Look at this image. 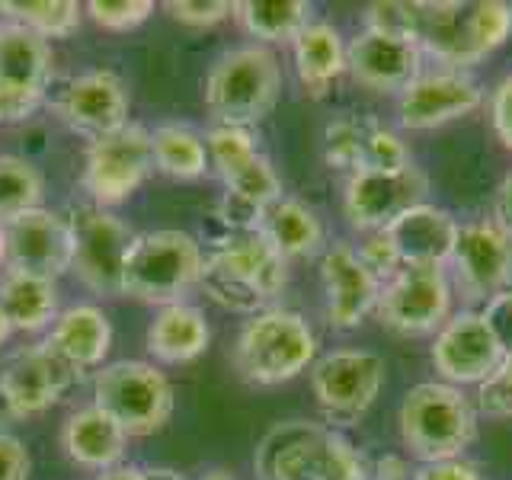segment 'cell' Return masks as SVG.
<instances>
[{
    "label": "cell",
    "instance_id": "6da1fadb",
    "mask_svg": "<svg viewBox=\"0 0 512 480\" xmlns=\"http://www.w3.org/2000/svg\"><path fill=\"white\" fill-rule=\"evenodd\" d=\"M199 285L218 308L253 317L276 308L288 285V263L256 231H231L205 250Z\"/></svg>",
    "mask_w": 512,
    "mask_h": 480
},
{
    "label": "cell",
    "instance_id": "7a4b0ae2",
    "mask_svg": "<svg viewBox=\"0 0 512 480\" xmlns=\"http://www.w3.org/2000/svg\"><path fill=\"white\" fill-rule=\"evenodd\" d=\"M256 480H368V468L340 429L311 420L276 423L253 448Z\"/></svg>",
    "mask_w": 512,
    "mask_h": 480
},
{
    "label": "cell",
    "instance_id": "3957f363",
    "mask_svg": "<svg viewBox=\"0 0 512 480\" xmlns=\"http://www.w3.org/2000/svg\"><path fill=\"white\" fill-rule=\"evenodd\" d=\"M317 346L311 320L276 304L244 320L234 340V368L247 384L276 388L311 372L320 356Z\"/></svg>",
    "mask_w": 512,
    "mask_h": 480
},
{
    "label": "cell",
    "instance_id": "277c9868",
    "mask_svg": "<svg viewBox=\"0 0 512 480\" xmlns=\"http://www.w3.org/2000/svg\"><path fill=\"white\" fill-rule=\"evenodd\" d=\"M477 420L474 400L445 381L413 384L397 410L400 442L416 464L464 455L477 439Z\"/></svg>",
    "mask_w": 512,
    "mask_h": 480
},
{
    "label": "cell",
    "instance_id": "5b68a950",
    "mask_svg": "<svg viewBox=\"0 0 512 480\" xmlns=\"http://www.w3.org/2000/svg\"><path fill=\"white\" fill-rule=\"evenodd\" d=\"M202 96L215 125H260L282 96L279 55L256 42L231 48L208 68Z\"/></svg>",
    "mask_w": 512,
    "mask_h": 480
},
{
    "label": "cell",
    "instance_id": "8992f818",
    "mask_svg": "<svg viewBox=\"0 0 512 480\" xmlns=\"http://www.w3.org/2000/svg\"><path fill=\"white\" fill-rule=\"evenodd\" d=\"M205 144L208 160L224 183V221L231 224V231H253L256 215L282 196L276 167L256 148L253 128L212 125Z\"/></svg>",
    "mask_w": 512,
    "mask_h": 480
},
{
    "label": "cell",
    "instance_id": "52a82bcc",
    "mask_svg": "<svg viewBox=\"0 0 512 480\" xmlns=\"http://www.w3.org/2000/svg\"><path fill=\"white\" fill-rule=\"evenodd\" d=\"M205 250L192 234L164 228L138 234L122 269V295L144 304H176L199 285Z\"/></svg>",
    "mask_w": 512,
    "mask_h": 480
},
{
    "label": "cell",
    "instance_id": "ba28073f",
    "mask_svg": "<svg viewBox=\"0 0 512 480\" xmlns=\"http://www.w3.org/2000/svg\"><path fill=\"white\" fill-rule=\"evenodd\" d=\"M93 404L116 420L125 436H154L173 416L170 378L154 362L122 359L103 365L93 378Z\"/></svg>",
    "mask_w": 512,
    "mask_h": 480
},
{
    "label": "cell",
    "instance_id": "9c48e42d",
    "mask_svg": "<svg viewBox=\"0 0 512 480\" xmlns=\"http://www.w3.org/2000/svg\"><path fill=\"white\" fill-rule=\"evenodd\" d=\"M388 381V362L378 352L346 346L317 356L311 365V391L324 423L333 429L356 426L375 407Z\"/></svg>",
    "mask_w": 512,
    "mask_h": 480
},
{
    "label": "cell",
    "instance_id": "30bf717a",
    "mask_svg": "<svg viewBox=\"0 0 512 480\" xmlns=\"http://www.w3.org/2000/svg\"><path fill=\"white\" fill-rule=\"evenodd\" d=\"M455 288L442 266H404L381 285L375 317L400 336H436L452 317Z\"/></svg>",
    "mask_w": 512,
    "mask_h": 480
},
{
    "label": "cell",
    "instance_id": "8fae6325",
    "mask_svg": "<svg viewBox=\"0 0 512 480\" xmlns=\"http://www.w3.org/2000/svg\"><path fill=\"white\" fill-rule=\"evenodd\" d=\"M74 234V263L71 272L96 295H122L125 256L135 244V231L100 205H77L68 215Z\"/></svg>",
    "mask_w": 512,
    "mask_h": 480
},
{
    "label": "cell",
    "instance_id": "7c38bea8",
    "mask_svg": "<svg viewBox=\"0 0 512 480\" xmlns=\"http://www.w3.org/2000/svg\"><path fill=\"white\" fill-rule=\"evenodd\" d=\"M55 77L52 45L16 23H0V125L26 122Z\"/></svg>",
    "mask_w": 512,
    "mask_h": 480
},
{
    "label": "cell",
    "instance_id": "4fadbf2b",
    "mask_svg": "<svg viewBox=\"0 0 512 480\" xmlns=\"http://www.w3.org/2000/svg\"><path fill=\"white\" fill-rule=\"evenodd\" d=\"M423 202H429V176L416 164L397 170H356L346 176L343 215L359 234L391 228L400 215Z\"/></svg>",
    "mask_w": 512,
    "mask_h": 480
},
{
    "label": "cell",
    "instance_id": "5bb4252c",
    "mask_svg": "<svg viewBox=\"0 0 512 480\" xmlns=\"http://www.w3.org/2000/svg\"><path fill=\"white\" fill-rule=\"evenodd\" d=\"M154 173L151 132L138 122H128L119 132L87 144L84 189L100 208H116Z\"/></svg>",
    "mask_w": 512,
    "mask_h": 480
},
{
    "label": "cell",
    "instance_id": "9a60e30c",
    "mask_svg": "<svg viewBox=\"0 0 512 480\" xmlns=\"http://www.w3.org/2000/svg\"><path fill=\"white\" fill-rule=\"evenodd\" d=\"M445 269L455 295L471 304H487L493 295L512 288V237L493 218L464 221Z\"/></svg>",
    "mask_w": 512,
    "mask_h": 480
},
{
    "label": "cell",
    "instance_id": "2e32d148",
    "mask_svg": "<svg viewBox=\"0 0 512 480\" xmlns=\"http://www.w3.org/2000/svg\"><path fill=\"white\" fill-rule=\"evenodd\" d=\"M484 106V87L471 71L423 68L397 93V125L404 132H429L468 119Z\"/></svg>",
    "mask_w": 512,
    "mask_h": 480
},
{
    "label": "cell",
    "instance_id": "e0dca14e",
    "mask_svg": "<svg viewBox=\"0 0 512 480\" xmlns=\"http://www.w3.org/2000/svg\"><path fill=\"white\" fill-rule=\"evenodd\" d=\"M74 381L80 375L45 343L26 346L0 368V404L13 420H29L52 410Z\"/></svg>",
    "mask_w": 512,
    "mask_h": 480
},
{
    "label": "cell",
    "instance_id": "ac0fdd59",
    "mask_svg": "<svg viewBox=\"0 0 512 480\" xmlns=\"http://www.w3.org/2000/svg\"><path fill=\"white\" fill-rule=\"evenodd\" d=\"M0 228H4V269H20L45 279H58L71 272L74 234L71 221L64 215L39 205L10 218Z\"/></svg>",
    "mask_w": 512,
    "mask_h": 480
},
{
    "label": "cell",
    "instance_id": "d6986e66",
    "mask_svg": "<svg viewBox=\"0 0 512 480\" xmlns=\"http://www.w3.org/2000/svg\"><path fill=\"white\" fill-rule=\"evenodd\" d=\"M429 359L445 384L468 388L490 378L496 365L506 359L503 346L496 343L490 324L480 311H458L445 320V327L432 336Z\"/></svg>",
    "mask_w": 512,
    "mask_h": 480
},
{
    "label": "cell",
    "instance_id": "ffe728a7",
    "mask_svg": "<svg viewBox=\"0 0 512 480\" xmlns=\"http://www.w3.org/2000/svg\"><path fill=\"white\" fill-rule=\"evenodd\" d=\"M55 109L71 132L90 141H100L132 122L128 119L132 96H128L125 80L106 68L77 74L74 80H68L64 90L58 93Z\"/></svg>",
    "mask_w": 512,
    "mask_h": 480
},
{
    "label": "cell",
    "instance_id": "44dd1931",
    "mask_svg": "<svg viewBox=\"0 0 512 480\" xmlns=\"http://www.w3.org/2000/svg\"><path fill=\"white\" fill-rule=\"evenodd\" d=\"M320 288H324V317L333 330H356L375 314L381 282L365 269L359 253L346 240L327 244L320 253Z\"/></svg>",
    "mask_w": 512,
    "mask_h": 480
},
{
    "label": "cell",
    "instance_id": "7402d4cb",
    "mask_svg": "<svg viewBox=\"0 0 512 480\" xmlns=\"http://www.w3.org/2000/svg\"><path fill=\"white\" fill-rule=\"evenodd\" d=\"M420 71H423V52L420 45H413L407 39L362 26L346 42V74L372 93L397 96Z\"/></svg>",
    "mask_w": 512,
    "mask_h": 480
},
{
    "label": "cell",
    "instance_id": "603a6c76",
    "mask_svg": "<svg viewBox=\"0 0 512 480\" xmlns=\"http://www.w3.org/2000/svg\"><path fill=\"white\" fill-rule=\"evenodd\" d=\"M416 45H420L423 55L436 58L439 68H455V71H471L474 64L487 58L471 32L468 4H455V0H439V4L420 0Z\"/></svg>",
    "mask_w": 512,
    "mask_h": 480
},
{
    "label": "cell",
    "instance_id": "cb8c5ba5",
    "mask_svg": "<svg viewBox=\"0 0 512 480\" xmlns=\"http://www.w3.org/2000/svg\"><path fill=\"white\" fill-rule=\"evenodd\" d=\"M458 218L442 205L423 202L384 228L404 266H448L458 240Z\"/></svg>",
    "mask_w": 512,
    "mask_h": 480
},
{
    "label": "cell",
    "instance_id": "d4e9b609",
    "mask_svg": "<svg viewBox=\"0 0 512 480\" xmlns=\"http://www.w3.org/2000/svg\"><path fill=\"white\" fill-rule=\"evenodd\" d=\"M253 231L260 234L285 263L314 260V256H320L327 250L324 221L317 218V212L311 205L285 196V192L256 215Z\"/></svg>",
    "mask_w": 512,
    "mask_h": 480
},
{
    "label": "cell",
    "instance_id": "484cf974",
    "mask_svg": "<svg viewBox=\"0 0 512 480\" xmlns=\"http://www.w3.org/2000/svg\"><path fill=\"white\" fill-rule=\"evenodd\" d=\"M61 448L74 464L87 471H109L122 464L128 436L106 410L96 404L77 407L61 426Z\"/></svg>",
    "mask_w": 512,
    "mask_h": 480
},
{
    "label": "cell",
    "instance_id": "4316f807",
    "mask_svg": "<svg viewBox=\"0 0 512 480\" xmlns=\"http://www.w3.org/2000/svg\"><path fill=\"white\" fill-rule=\"evenodd\" d=\"M42 343L68 362L77 375H84L103 365L112 346V324L96 304H74L58 314Z\"/></svg>",
    "mask_w": 512,
    "mask_h": 480
},
{
    "label": "cell",
    "instance_id": "83f0119b",
    "mask_svg": "<svg viewBox=\"0 0 512 480\" xmlns=\"http://www.w3.org/2000/svg\"><path fill=\"white\" fill-rule=\"evenodd\" d=\"M295 74L304 93L320 100L346 74V39L330 20H311L292 42Z\"/></svg>",
    "mask_w": 512,
    "mask_h": 480
},
{
    "label": "cell",
    "instance_id": "f1b7e54d",
    "mask_svg": "<svg viewBox=\"0 0 512 480\" xmlns=\"http://www.w3.org/2000/svg\"><path fill=\"white\" fill-rule=\"evenodd\" d=\"M144 343H148L154 362L186 365L192 359H199L208 349V343H212V327H208L205 314L196 304L176 301V304H164V308L154 314Z\"/></svg>",
    "mask_w": 512,
    "mask_h": 480
},
{
    "label": "cell",
    "instance_id": "f546056e",
    "mask_svg": "<svg viewBox=\"0 0 512 480\" xmlns=\"http://www.w3.org/2000/svg\"><path fill=\"white\" fill-rule=\"evenodd\" d=\"M0 308L13 324V333H39L58 320V282L20 269H4L0 276Z\"/></svg>",
    "mask_w": 512,
    "mask_h": 480
},
{
    "label": "cell",
    "instance_id": "4dcf8cb0",
    "mask_svg": "<svg viewBox=\"0 0 512 480\" xmlns=\"http://www.w3.org/2000/svg\"><path fill=\"white\" fill-rule=\"evenodd\" d=\"M234 20L256 45H292L314 20V7L308 0H234Z\"/></svg>",
    "mask_w": 512,
    "mask_h": 480
},
{
    "label": "cell",
    "instance_id": "1f68e13d",
    "mask_svg": "<svg viewBox=\"0 0 512 480\" xmlns=\"http://www.w3.org/2000/svg\"><path fill=\"white\" fill-rule=\"evenodd\" d=\"M151 151H154V170L173 180H199L208 173V144L196 128L167 122L151 132Z\"/></svg>",
    "mask_w": 512,
    "mask_h": 480
},
{
    "label": "cell",
    "instance_id": "d6a6232c",
    "mask_svg": "<svg viewBox=\"0 0 512 480\" xmlns=\"http://www.w3.org/2000/svg\"><path fill=\"white\" fill-rule=\"evenodd\" d=\"M0 13L7 16V23L36 32V36L48 42V39H68L71 32L80 29L84 4H77V0H4Z\"/></svg>",
    "mask_w": 512,
    "mask_h": 480
},
{
    "label": "cell",
    "instance_id": "836d02e7",
    "mask_svg": "<svg viewBox=\"0 0 512 480\" xmlns=\"http://www.w3.org/2000/svg\"><path fill=\"white\" fill-rule=\"evenodd\" d=\"M45 196V180L36 164L26 157L0 154V224L39 208Z\"/></svg>",
    "mask_w": 512,
    "mask_h": 480
},
{
    "label": "cell",
    "instance_id": "e575fe53",
    "mask_svg": "<svg viewBox=\"0 0 512 480\" xmlns=\"http://www.w3.org/2000/svg\"><path fill=\"white\" fill-rule=\"evenodd\" d=\"M365 128L368 116H352L343 112L324 128V160L330 170L356 173L365 164Z\"/></svg>",
    "mask_w": 512,
    "mask_h": 480
},
{
    "label": "cell",
    "instance_id": "d590c367",
    "mask_svg": "<svg viewBox=\"0 0 512 480\" xmlns=\"http://www.w3.org/2000/svg\"><path fill=\"white\" fill-rule=\"evenodd\" d=\"M407 164H413V154H410V144L404 141V135H400L397 128L384 125L381 119L368 116L362 170H397Z\"/></svg>",
    "mask_w": 512,
    "mask_h": 480
},
{
    "label": "cell",
    "instance_id": "8d00e7d4",
    "mask_svg": "<svg viewBox=\"0 0 512 480\" xmlns=\"http://www.w3.org/2000/svg\"><path fill=\"white\" fill-rule=\"evenodd\" d=\"M468 13L480 52L493 55L496 48L506 45V39L512 36V4H503V0H477V4H468Z\"/></svg>",
    "mask_w": 512,
    "mask_h": 480
},
{
    "label": "cell",
    "instance_id": "74e56055",
    "mask_svg": "<svg viewBox=\"0 0 512 480\" xmlns=\"http://www.w3.org/2000/svg\"><path fill=\"white\" fill-rule=\"evenodd\" d=\"M365 29L388 32V36L407 39L416 45V26H420V0H378L365 7Z\"/></svg>",
    "mask_w": 512,
    "mask_h": 480
},
{
    "label": "cell",
    "instance_id": "f35d334b",
    "mask_svg": "<svg viewBox=\"0 0 512 480\" xmlns=\"http://www.w3.org/2000/svg\"><path fill=\"white\" fill-rule=\"evenodd\" d=\"M477 416L487 420H512V356H506L490 378H484L474 391Z\"/></svg>",
    "mask_w": 512,
    "mask_h": 480
},
{
    "label": "cell",
    "instance_id": "ab89813d",
    "mask_svg": "<svg viewBox=\"0 0 512 480\" xmlns=\"http://www.w3.org/2000/svg\"><path fill=\"white\" fill-rule=\"evenodd\" d=\"M90 20L106 32H128L151 20L154 0H90L84 7Z\"/></svg>",
    "mask_w": 512,
    "mask_h": 480
},
{
    "label": "cell",
    "instance_id": "60d3db41",
    "mask_svg": "<svg viewBox=\"0 0 512 480\" xmlns=\"http://www.w3.org/2000/svg\"><path fill=\"white\" fill-rule=\"evenodd\" d=\"M359 260L365 263V269L372 272V276L384 285L388 279H394L400 269H404V263H400V256L391 244L388 231H372V234H362L359 240Z\"/></svg>",
    "mask_w": 512,
    "mask_h": 480
},
{
    "label": "cell",
    "instance_id": "b9f144b4",
    "mask_svg": "<svg viewBox=\"0 0 512 480\" xmlns=\"http://www.w3.org/2000/svg\"><path fill=\"white\" fill-rule=\"evenodd\" d=\"M164 10L183 26H218L234 16V0H167Z\"/></svg>",
    "mask_w": 512,
    "mask_h": 480
},
{
    "label": "cell",
    "instance_id": "7bdbcfd3",
    "mask_svg": "<svg viewBox=\"0 0 512 480\" xmlns=\"http://www.w3.org/2000/svg\"><path fill=\"white\" fill-rule=\"evenodd\" d=\"M410 480H484V471H480L477 461L458 455V458L416 464Z\"/></svg>",
    "mask_w": 512,
    "mask_h": 480
},
{
    "label": "cell",
    "instance_id": "ee69618b",
    "mask_svg": "<svg viewBox=\"0 0 512 480\" xmlns=\"http://www.w3.org/2000/svg\"><path fill=\"white\" fill-rule=\"evenodd\" d=\"M490 122L503 148L512 151V71L490 93Z\"/></svg>",
    "mask_w": 512,
    "mask_h": 480
},
{
    "label": "cell",
    "instance_id": "f6af8a7d",
    "mask_svg": "<svg viewBox=\"0 0 512 480\" xmlns=\"http://www.w3.org/2000/svg\"><path fill=\"white\" fill-rule=\"evenodd\" d=\"M480 314H484V320L490 324L496 343L503 346L506 356H512V288H506V292L493 295L484 308H480Z\"/></svg>",
    "mask_w": 512,
    "mask_h": 480
},
{
    "label": "cell",
    "instance_id": "bcb514c9",
    "mask_svg": "<svg viewBox=\"0 0 512 480\" xmlns=\"http://www.w3.org/2000/svg\"><path fill=\"white\" fill-rule=\"evenodd\" d=\"M29 474L32 458L26 445L10 432H0V480H29Z\"/></svg>",
    "mask_w": 512,
    "mask_h": 480
},
{
    "label": "cell",
    "instance_id": "7dc6e473",
    "mask_svg": "<svg viewBox=\"0 0 512 480\" xmlns=\"http://www.w3.org/2000/svg\"><path fill=\"white\" fill-rule=\"evenodd\" d=\"M493 221L512 237V170L503 176V183L493 192Z\"/></svg>",
    "mask_w": 512,
    "mask_h": 480
},
{
    "label": "cell",
    "instance_id": "c3c4849f",
    "mask_svg": "<svg viewBox=\"0 0 512 480\" xmlns=\"http://www.w3.org/2000/svg\"><path fill=\"white\" fill-rule=\"evenodd\" d=\"M410 468H407V461L404 458H397V455H384L378 464H375V471H368V480H410Z\"/></svg>",
    "mask_w": 512,
    "mask_h": 480
},
{
    "label": "cell",
    "instance_id": "681fc988",
    "mask_svg": "<svg viewBox=\"0 0 512 480\" xmlns=\"http://www.w3.org/2000/svg\"><path fill=\"white\" fill-rule=\"evenodd\" d=\"M96 480H148V468H138V464H116V468L103 471Z\"/></svg>",
    "mask_w": 512,
    "mask_h": 480
},
{
    "label": "cell",
    "instance_id": "f907efd6",
    "mask_svg": "<svg viewBox=\"0 0 512 480\" xmlns=\"http://www.w3.org/2000/svg\"><path fill=\"white\" fill-rule=\"evenodd\" d=\"M148 480H186V477L170 468H148Z\"/></svg>",
    "mask_w": 512,
    "mask_h": 480
},
{
    "label": "cell",
    "instance_id": "816d5d0a",
    "mask_svg": "<svg viewBox=\"0 0 512 480\" xmlns=\"http://www.w3.org/2000/svg\"><path fill=\"white\" fill-rule=\"evenodd\" d=\"M13 336V324L7 320V314H4V308H0V346H4L7 340Z\"/></svg>",
    "mask_w": 512,
    "mask_h": 480
},
{
    "label": "cell",
    "instance_id": "f5cc1de1",
    "mask_svg": "<svg viewBox=\"0 0 512 480\" xmlns=\"http://www.w3.org/2000/svg\"><path fill=\"white\" fill-rule=\"evenodd\" d=\"M199 480H234V474H228V471H208Z\"/></svg>",
    "mask_w": 512,
    "mask_h": 480
},
{
    "label": "cell",
    "instance_id": "db71d44e",
    "mask_svg": "<svg viewBox=\"0 0 512 480\" xmlns=\"http://www.w3.org/2000/svg\"><path fill=\"white\" fill-rule=\"evenodd\" d=\"M0 266H4V228H0Z\"/></svg>",
    "mask_w": 512,
    "mask_h": 480
}]
</instances>
